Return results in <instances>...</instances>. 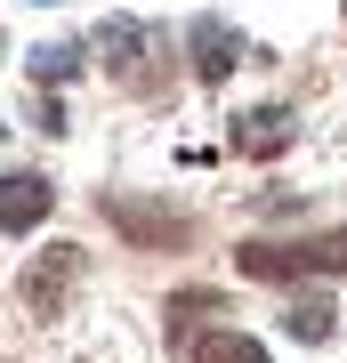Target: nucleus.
I'll return each instance as SVG.
<instances>
[{"label":"nucleus","mask_w":347,"mask_h":363,"mask_svg":"<svg viewBox=\"0 0 347 363\" xmlns=\"http://www.w3.org/2000/svg\"><path fill=\"white\" fill-rule=\"evenodd\" d=\"M283 331H291V339H307V347H323V339L339 331V315H331V298H299V307L283 315Z\"/></svg>","instance_id":"obj_8"},{"label":"nucleus","mask_w":347,"mask_h":363,"mask_svg":"<svg viewBox=\"0 0 347 363\" xmlns=\"http://www.w3.org/2000/svg\"><path fill=\"white\" fill-rule=\"evenodd\" d=\"M49 178H33V169H9V178H0V226L9 234H25V226H40L49 218Z\"/></svg>","instance_id":"obj_5"},{"label":"nucleus","mask_w":347,"mask_h":363,"mask_svg":"<svg viewBox=\"0 0 347 363\" xmlns=\"http://www.w3.org/2000/svg\"><path fill=\"white\" fill-rule=\"evenodd\" d=\"M81 250L73 242H57V250H40V259L25 267V315H40V323H49V315L65 307V298H73V283H81Z\"/></svg>","instance_id":"obj_3"},{"label":"nucleus","mask_w":347,"mask_h":363,"mask_svg":"<svg viewBox=\"0 0 347 363\" xmlns=\"http://www.w3.org/2000/svg\"><path fill=\"white\" fill-rule=\"evenodd\" d=\"M25 65H33V81H40V89H57V81H65V73L81 65V49H73V40H65V49H33Z\"/></svg>","instance_id":"obj_9"},{"label":"nucleus","mask_w":347,"mask_h":363,"mask_svg":"<svg viewBox=\"0 0 347 363\" xmlns=\"http://www.w3.org/2000/svg\"><path fill=\"white\" fill-rule=\"evenodd\" d=\"M226 73H234V33H226V25H194V81L219 89Z\"/></svg>","instance_id":"obj_6"},{"label":"nucleus","mask_w":347,"mask_h":363,"mask_svg":"<svg viewBox=\"0 0 347 363\" xmlns=\"http://www.w3.org/2000/svg\"><path fill=\"white\" fill-rule=\"evenodd\" d=\"M105 226H114L121 242H138V250H186L194 242L186 210H162V202H145V194H114V202H105Z\"/></svg>","instance_id":"obj_2"},{"label":"nucleus","mask_w":347,"mask_h":363,"mask_svg":"<svg viewBox=\"0 0 347 363\" xmlns=\"http://www.w3.org/2000/svg\"><path fill=\"white\" fill-rule=\"evenodd\" d=\"M234 267L258 283H299V274H347V226L307 234V242H243Z\"/></svg>","instance_id":"obj_1"},{"label":"nucleus","mask_w":347,"mask_h":363,"mask_svg":"<svg viewBox=\"0 0 347 363\" xmlns=\"http://www.w3.org/2000/svg\"><path fill=\"white\" fill-rule=\"evenodd\" d=\"M291 130H299V113L291 105H258V113H234V154H250V162H267V154H283L291 145Z\"/></svg>","instance_id":"obj_4"},{"label":"nucleus","mask_w":347,"mask_h":363,"mask_svg":"<svg viewBox=\"0 0 347 363\" xmlns=\"http://www.w3.org/2000/svg\"><path fill=\"white\" fill-rule=\"evenodd\" d=\"M194 363H267V347L250 331H202L194 339Z\"/></svg>","instance_id":"obj_7"}]
</instances>
